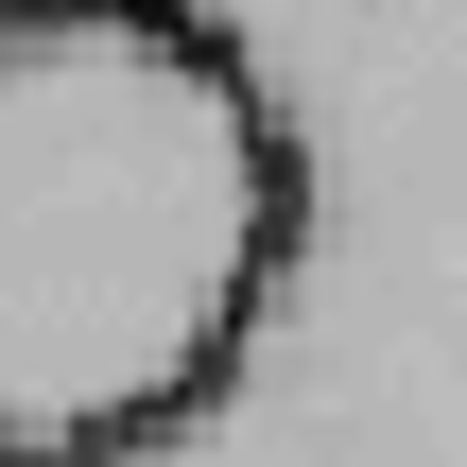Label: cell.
I'll use <instances>...</instances> for the list:
<instances>
[{"label":"cell","mask_w":467,"mask_h":467,"mask_svg":"<svg viewBox=\"0 0 467 467\" xmlns=\"http://www.w3.org/2000/svg\"><path fill=\"white\" fill-rule=\"evenodd\" d=\"M277 121L243 347L104 467H467V0H191Z\"/></svg>","instance_id":"cell-1"},{"label":"cell","mask_w":467,"mask_h":467,"mask_svg":"<svg viewBox=\"0 0 467 467\" xmlns=\"http://www.w3.org/2000/svg\"><path fill=\"white\" fill-rule=\"evenodd\" d=\"M0 467H17V451H0Z\"/></svg>","instance_id":"cell-3"},{"label":"cell","mask_w":467,"mask_h":467,"mask_svg":"<svg viewBox=\"0 0 467 467\" xmlns=\"http://www.w3.org/2000/svg\"><path fill=\"white\" fill-rule=\"evenodd\" d=\"M277 260V121L191 0H0V451L156 433Z\"/></svg>","instance_id":"cell-2"}]
</instances>
